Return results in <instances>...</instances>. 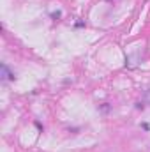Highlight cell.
Instances as JSON below:
<instances>
[{"mask_svg":"<svg viewBox=\"0 0 150 152\" xmlns=\"http://www.w3.org/2000/svg\"><path fill=\"white\" fill-rule=\"evenodd\" d=\"M2 80H14V75L9 71V67L5 64L2 66Z\"/></svg>","mask_w":150,"mask_h":152,"instance_id":"1","label":"cell"},{"mask_svg":"<svg viewBox=\"0 0 150 152\" xmlns=\"http://www.w3.org/2000/svg\"><path fill=\"white\" fill-rule=\"evenodd\" d=\"M145 101H147V103L150 104V88L147 90V92H145Z\"/></svg>","mask_w":150,"mask_h":152,"instance_id":"2","label":"cell"}]
</instances>
